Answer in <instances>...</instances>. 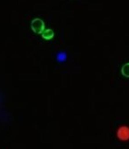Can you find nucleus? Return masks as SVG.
<instances>
[{
  "label": "nucleus",
  "instance_id": "39448f33",
  "mask_svg": "<svg viewBox=\"0 0 129 149\" xmlns=\"http://www.w3.org/2000/svg\"><path fill=\"white\" fill-rule=\"evenodd\" d=\"M122 74L125 76V77H127L129 78V63H126L123 66L122 68Z\"/></svg>",
  "mask_w": 129,
  "mask_h": 149
},
{
  "label": "nucleus",
  "instance_id": "f257e3e1",
  "mask_svg": "<svg viewBox=\"0 0 129 149\" xmlns=\"http://www.w3.org/2000/svg\"><path fill=\"white\" fill-rule=\"evenodd\" d=\"M116 137L118 140L122 142H128L129 141V126L122 125L116 131Z\"/></svg>",
  "mask_w": 129,
  "mask_h": 149
},
{
  "label": "nucleus",
  "instance_id": "20e7f679",
  "mask_svg": "<svg viewBox=\"0 0 129 149\" xmlns=\"http://www.w3.org/2000/svg\"><path fill=\"white\" fill-rule=\"evenodd\" d=\"M68 58V55H66V52H58L57 55H56V60L60 63H63Z\"/></svg>",
  "mask_w": 129,
  "mask_h": 149
},
{
  "label": "nucleus",
  "instance_id": "7ed1b4c3",
  "mask_svg": "<svg viewBox=\"0 0 129 149\" xmlns=\"http://www.w3.org/2000/svg\"><path fill=\"white\" fill-rule=\"evenodd\" d=\"M54 33L53 32V30H51V29L44 30L43 32L42 33V36L45 40H51L52 38L54 37Z\"/></svg>",
  "mask_w": 129,
  "mask_h": 149
},
{
  "label": "nucleus",
  "instance_id": "f03ea898",
  "mask_svg": "<svg viewBox=\"0 0 129 149\" xmlns=\"http://www.w3.org/2000/svg\"><path fill=\"white\" fill-rule=\"evenodd\" d=\"M32 29L36 33H42L44 31V22L41 19H34L32 22Z\"/></svg>",
  "mask_w": 129,
  "mask_h": 149
}]
</instances>
